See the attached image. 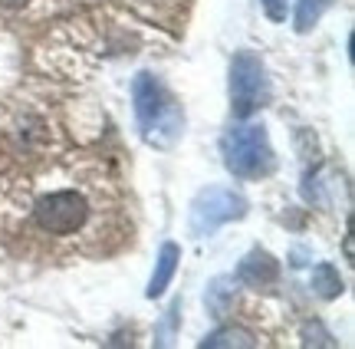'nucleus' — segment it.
<instances>
[{"label": "nucleus", "instance_id": "11", "mask_svg": "<svg viewBox=\"0 0 355 349\" xmlns=\"http://www.w3.org/2000/svg\"><path fill=\"white\" fill-rule=\"evenodd\" d=\"M332 3H336V0H296V13H293L296 33H309V30L322 20V13L329 10Z\"/></svg>", "mask_w": 355, "mask_h": 349}, {"label": "nucleus", "instance_id": "3", "mask_svg": "<svg viewBox=\"0 0 355 349\" xmlns=\"http://www.w3.org/2000/svg\"><path fill=\"white\" fill-rule=\"evenodd\" d=\"M270 103V76L254 50H237L230 60V116L250 119Z\"/></svg>", "mask_w": 355, "mask_h": 349}, {"label": "nucleus", "instance_id": "12", "mask_svg": "<svg viewBox=\"0 0 355 349\" xmlns=\"http://www.w3.org/2000/svg\"><path fill=\"white\" fill-rule=\"evenodd\" d=\"M300 337H303V346H336V343H332V333L322 323H319V320L306 323Z\"/></svg>", "mask_w": 355, "mask_h": 349}, {"label": "nucleus", "instance_id": "10", "mask_svg": "<svg viewBox=\"0 0 355 349\" xmlns=\"http://www.w3.org/2000/svg\"><path fill=\"white\" fill-rule=\"evenodd\" d=\"M257 337L243 326H220L201 339V349H254Z\"/></svg>", "mask_w": 355, "mask_h": 349}, {"label": "nucleus", "instance_id": "9", "mask_svg": "<svg viewBox=\"0 0 355 349\" xmlns=\"http://www.w3.org/2000/svg\"><path fill=\"white\" fill-rule=\"evenodd\" d=\"M309 287H313V293H316L319 300H339L345 293L343 277H339V271L332 267L329 260H319L316 267H313V273H309Z\"/></svg>", "mask_w": 355, "mask_h": 349}, {"label": "nucleus", "instance_id": "5", "mask_svg": "<svg viewBox=\"0 0 355 349\" xmlns=\"http://www.w3.org/2000/svg\"><path fill=\"white\" fill-rule=\"evenodd\" d=\"M33 218L46 234L66 237V234H76L83 224L89 221V201L73 188L63 191H50L43 194L33 207Z\"/></svg>", "mask_w": 355, "mask_h": 349}, {"label": "nucleus", "instance_id": "4", "mask_svg": "<svg viewBox=\"0 0 355 349\" xmlns=\"http://www.w3.org/2000/svg\"><path fill=\"white\" fill-rule=\"evenodd\" d=\"M241 218H247V198L234 188H224V185H207L191 201L188 228L194 237H211L217 228Z\"/></svg>", "mask_w": 355, "mask_h": 349}, {"label": "nucleus", "instance_id": "15", "mask_svg": "<svg viewBox=\"0 0 355 349\" xmlns=\"http://www.w3.org/2000/svg\"><path fill=\"white\" fill-rule=\"evenodd\" d=\"M30 0H0V7H7V10H24Z\"/></svg>", "mask_w": 355, "mask_h": 349}, {"label": "nucleus", "instance_id": "1", "mask_svg": "<svg viewBox=\"0 0 355 349\" xmlns=\"http://www.w3.org/2000/svg\"><path fill=\"white\" fill-rule=\"evenodd\" d=\"M132 105L139 119L141 139L155 148H168L178 142V135L184 132V112L178 109L171 92L155 73H139L132 83Z\"/></svg>", "mask_w": 355, "mask_h": 349}, {"label": "nucleus", "instance_id": "2", "mask_svg": "<svg viewBox=\"0 0 355 349\" xmlns=\"http://www.w3.org/2000/svg\"><path fill=\"white\" fill-rule=\"evenodd\" d=\"M220 158H224V169L241 181H260L277 169L266 126L247 122V119H237V126H230L220 135Z\"/></svg>", "mask_w": 355, "mask_h": 349}, {"label": "nucleus", "instance_id": "13", "mask_svg": "<svg viewBox=\"0 0 355 349\" xmlns=\"http://www.w3.org/2000/svg\"><path fill=\"white\" fill-rule=\"evenodd\" d=\"M263 13L270 17V24H286V10H290V0H260Z\"/></svg>", "mask_w": 355, "mask_h": 349}, {"label": "nucleus", "instance_id": "6", "mask_svg": "<svg viewBox=\"0 0 355 349\" xmlns=\"http://www.w3.org/2000/svg\"><path fill=\"white\" fill-rule=\"evenodd\" d=\"M237 280H241L243 287H270L277 284L279 277V260L270 254V250H263V247H254L247 257L237 264V273H234Z\"/></svg>", "mask_w": 355, "mask_h": 349}, {"label": "nucleus", "instance_id": "16", "mask_svg": "<svg viewBox=\"0 0 355 349\" xmlns=\"http://www.w3.org/2000/svg\"><path fill=\"white\" fill-rule=\"evenodd\" d=\"M345 257L355 260V247H352V228H349V234H345Z\"/></svg>", "mask_w": 355, "mask_h": 349}, {"label": "nucleus", "instance_id": "14", "mask_svg": "<svg viewBox=\"0 0 355 349\" xmlns=\"http://www.w3.org/2000/svg\"><path fill=\"white\" fill-rule=\"evenodd\" d=\"M178 310H181V300H175V303H171V310H168V316H165V333L158 337V346H168V343H171V330H175Z\"/></svg>", "mask_w": 355, "mask_h": 349}, {"label": "nucleus", "instance_id": "8", "mask_svg": "<svg viewBox=\"0 0 355 349\" xmlns=\"http://www.w3.org/2000/svg\"><path fill=\"white\" fill-rule=\"evenodd\" d=\"M237 287H241V280H237L234 273H230V277H214V280L207 284L204 303H207V313H211L214 320H220V316L230 313L234 300H237Z\"/></svg>", "mask_w": 355, "mask_h": 349}, {"label": "nucleus", "instance_id": "7", "mask_svg": "<svg viewBox=\"0 0 355 349\" xmlns=\"http://www.w3.org/2000/svg\"><path fill=\"white\" fill-rule=\"evenodd\" d=\"M178 264H181V247H178L175 241H165L162 250H158V260H155L152 280H148V287H145V297L148 300L165 297V290L171 287V280H175Z\"/></svg>", "mask_w": 355, "mask_h": 349}]
</instances>
